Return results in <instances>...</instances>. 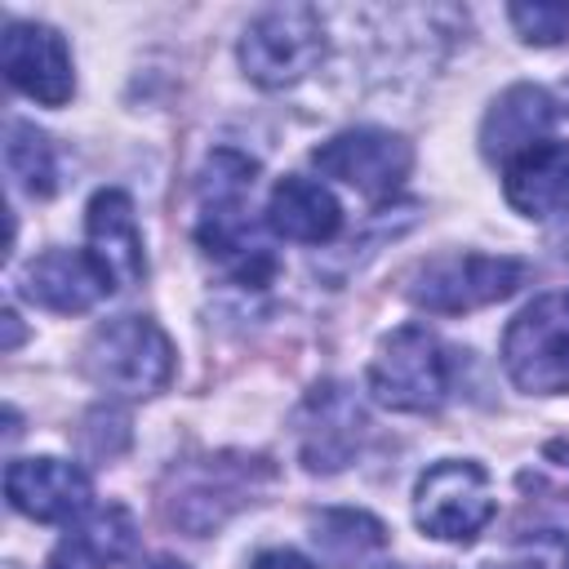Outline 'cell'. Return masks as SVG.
<instances>
[{"label": "cell", "instance_id": "obj_1", "mask_svg": "<svg viewBox=\"0 0 569 569\" xmlns=\"http://www.w3.org/2000/svg\"><path fill=\"white\" fill-rule=\"evenodd\" d=\"M253 178H258V164L231 147H218L204 160L196 182V240L231 276L262 289L276 276V253L262 227L249 218Z\"/></svg>", "mask_w": 569, "mask_h": 569}, {"label": "cell", "instance_id": "obj_2", "mask_svg": "<svg viewBox=\"0 0 569 569\" xmlns=\"http://www.w3.org/2000/svg\"><path fill=\"white\" fill-rule=\"evenodd\" d=\"M80 369L107 396L142 400L169 387L173 378V342L151 316H116L98 325L80 351Z\"/></svg>", "mask_w": 569, "mask_h": 569}, {"label": "cell", "instance_id": "obj_3", "mask_svg": "<svg viewBox=\"0 0 569 569\" xmlns=\"http://www.w3.org/2000/svg\"><path fill=\"white\" fill-rule=\"evenodd\" d=\"M369 391L396 413H436L453 391V351L427 325H400L378 342Z\"/></svg>", "mask_w": 569, "mask_h": 569}, {"label": "cell", "instance_id": "obj_4", "mask_svg": "<svg viewBox=\"0 0 569 569\" xmlns=\"http://www.w3.org/2000/svg\"><path fill=\"white\" fill-rule=\"evenodd\" d=\"M502 369L529 396L569 391V289L533 298L502 333Z\"/></svg>", "mask_w": 569, "mask_h": 569}, {"label": "cell", "instance_id": "obj_5", "mask_svg": "<svg viewBox=\"0 0 569 569\" xmlns=\"http://www.w3.org/2000/svg\"><path fill=\"white\" fill-rule=\"evenodd\" d=\"M325 58V22L311 4L262 9L240 36V67L262 89H289Z\"/></svg>", "mask_w": 569, "mask_h": 569}, {"label": "cell", "instance_id": "obj_6", "mask_svg": "<svg viewBox=\"0 0 569 569\" xmlns=\"http://www.w3.org/2000/svg\"><path fill=\"white\" fill-rule=\"evenodd\" d=\"M525 262L520 258H507V253H440V258H427L405 293L436 311V316H462V311H476V307H489V302H502L511 298L520 284H525Z\"/></svg>", "mask_w": 569, "mask_h": 569}, {"label": "cell", "instance_id": "obj_7", "mask_svg": "<svg viewBox=\"0 0 569 569\" xmlns=\"http://www.w3.org/2000/svg\"><path fill=\"white\" fill-rule=\"evenodd\" d=\"M498 516L489 476L471 458H440L413 485V520L440 542H471Z\"/></svg>", "mask_w": 569, "mask_h": 569}, {"label": "cell", "instance_id": "obj_8", "mask_svg": "<svg viewBox=\"0 0 569 569\" xmlns=\"http://www.w3.org/2000/svg\"><path fill=\"white\" fill-rule=\"evenodd\" d=\"M267 476H271V467L262 458H236V453L200 458L182 471L178 493L169 498V516L191 533H209L236 507H244L253 498L258 480H267Z\"/></svg>", "mask_w": 569, "mask_h": 569}, {"label": "cell", "instance_id": "obj_9", "mask_svg": "<svg viewBox=\"0 0 569 569\" xmlns=\"http://www.w3.org/2000/svg\"><path fill=\"white\" fill-rule=\"evenodd\" d=\"M311 164L325 178H338V182L356 187L360 196L378 200V196L400 191V182L409 178L413 151L391 129H347V133H333L329 142H320L311 151Z\"/></svg>", "mask_w": 569, "mask_h": 569}, {"label": "cell", "instance_id": "obj_10", "mask_svg": "<svg viewBox=\"0 0 569 569\" xmlns=\"http://www.w3.org/2000/svg\"><path fill=\"white\" fill-rule=\"evenodd\" d=\"M0 62H4V80L18 93H27L31 102H44V107L71 102V89H76L71 49L53 27L9 22L4 40H0Z\"/></svg>", "mask_w": 569, "mask_h": 569}, {"label": "cell", "instance_id": "obj_11", "mask_svg": "<svg viewBox=\"0 0 569 569\" xmlns=\"http://www.w3.org/2000/svg\"><path fill=\"white\" fill-rule=\"evenodd\" d=\"M4 498L31 520H76L89 511L93 485L76 462L62 458H13L4 467Z\"/></svg>", "mask_w": 569, "mask_h": 569}, {"label": "cell", "instance_id": "obj_12", "mask_svg": "<svg viewBox=\"0 0 569 569\" xmlns=\"http://www.w3.org/2000/svg\"><path fill=\"white\" fill-rule=\"evenodd\" d=\"M84 236H89V258L107 276L111 293L129 289L147 276V253H142V231L133 218V200L120 187H102L89 209H84Z\"/></svg>", "mask_w": 569, "mask_h": 569}, {"label": "cell", "instance_id": "obj_13", "mask_svg": "<svg viewBox=\"0 0 569 569\" xmlns=\"http://www.w3.org/2000/svg\"><path fill=\"white\" fill-rule=\"evenodd\" d=\"M298 436H302V462L311 471H338V467H347V458L356 453V445L365 436V413L347 387L325 382L307 396Z\"/></svg>", "mask_w": 569, "mask_h": 569}, {"label": "cell", "instance_id": "obj_14", "mask_svg": "<svg viewBox=\"0 0 569 569\" xmlns=\"http://www.w3.org/2000/svg\"><path fill=\"white\" fill-rule=\"evenodd\" d=\"M507 204L525 218H569V142H533L502 164Z\"/></svg>", "mask_w": 569, "mask_h": 569}, {"label": "cell", "instance_id": "obj_15", "mask_svg": "<svg viewBox=\"0 0 569 569\" xmlns=\"http://www.w3.org/2000/svg\"><path fill=\"white\" fill-rule=\"evenodd\" d=\"M560 107L556 93L538 89V84H511L493 98L485 124H480V151L498 164L516 160L520 151H529L533 142H542V133L556 124Z\"/></svg>", "mask_w": 569, "mask_h": 569}, {"label": "cell", "instance_id": "obj_16", "mask_svg": "<svg viewBox=\"0 0 569 569\" xmlns=\"http://www.w3.org/2000/svg\"><path fill=\"white\" fill-rule=\"evenodd\" d=\"M22 298H31L36 307H49L58 316H76V311H89L98 298L111 293L107 276L98 271V262L80 249H49L40 253L27 271H22Z\"/></svg>", "mask_w": 569, "mask_h": 569}, {"label": "cell", "instance_id": "obj_17", "mask_svg": "<svg viewBox=\"0 0 569 569\" xmlns=\"http://www.w3.org/2000/svg\"><path fill=\"white\" fill-rule=\"evenodd\" d=\"M267 231L293 244H329L342 227V209L333 200V191L316 178L289 173L271 187L267 196V213H262Z\"/></svg>", "mask_w": 569, "mask_h": 569}, {"label": "cell", "instance_id": "obj_18", "mask_svg": "<svg viewBox=\"0 0 569 569\" xmlns=\"http://www.w3.org/2000/svg\"><path fill=\"white\" fill-rule=\"evenodd\" d=\"M133 542H138V520L129 507H120V502L89 507L58 538L49 569H107V565L124 560L133 551Z\"/></svg>", "mask_w": 569, "mask_h": 569}, {"label": "cell", "instance_id": "obj_19", "mask_svg": "<svg viewBox=\"0 0 569 569\" xmlns=\"http://www.w3.org/2000/svg\"><path fill=\"white\" fill-rule=\"evenodd\" d=\"M4 164H9V178L27 191V196H53L58 187V156H53V142L27 124V120H9L4 129Z\"/></svg>", "mask_w": 569, "mask_h": 569}, {"label": "cell", "instance_id": "obj_20", "mask_svg": "<svg viewBox=\"0 0 569 569\" xmlns=\"http://www.w3.org/2000/svg\"><path fill=\"white\" fill-rule=\"evenodd\" d=\"M311 538L320 542V551L329 560H356L365 551H378L387 542V529L373 516H365V511H325L316 520Z\"/></svg>", "mask_w": 569, "mask_h": 569}, {"label": "cell", "instance_id": "obj_21", "mask_svg": "<svg viewBox=\"0 0 569 569\" xmlns=\"http://www.w3.org/2000/svg\"><path fill=\"white\" fill-rule=\"evenodd\" d=\"M507 18L516 22L520 40H529V44L569 40V4H511Z\"/></svg>", "mask_w": 569, "mask_h": 569}, {"label": "cell", "instance_id": "obj_22", "mask_svg": "<svg viewBox=\"0 0 569 569\" xmlns=\"http://www.w3.org/2000/svg\"><path fill=\"white\" fill-rule=\"evenodd\" d=\"M253 569H316L302 551H289V547H276V551H262L253 560Z\"/></svg>", "mask_w": 569, "mask_h": 569}, {"label": "cell", "instance_id": "obj_23", "mask_svg": "<svg viewBox=\"0 0 569 569\" xmlns=\"http://www.w3.org/2000/svg\"><path fill=\"white\" fill-rule=\"evenodd\" d=\"M138 569H187L182 560H173V556H156V560H142Z\"/></svg>", "mask_w": 569, "mask_h": 569}, {"label": "cell", "instance_id": "obj_24", "mask_svg": "<svg viewBox=\"0 0 569 569\" xmlns=\"http://www.w3.org/2000/svg\"><path fill=\"white\" fill-rule=\"evenodd\" d=\"M485 569H547L542 560H511V565H485Z\"/></svg>", "mask_w": 569, "mask_h": 569}, {"label": "cell", "instance_id": "obj_25", "mask_svg": "<svg viewBox=\"0 0 569 569\" xmlns=\"http://www.w3.org/2000/svg\"><path fill=\"white\" fill-rule=\"evenodd\" d=\"M547 458H565V467H569V440H556V445H547Z\"/></svg>", "mask_w": 569, "mask_h": 569}, {"label": "cell", "instance_id": "obj_26", "mask_svg": "<svg viewBox=\"0 0 569 569\" xmlns=\"http://www.w3.org/2000/svg\"><path fill=\"white\" fill-rule=\"evenodd\" d=\"M560 93H565V98H556V107H560V116H565V111H569V84H565Z\"/></svg>", "mask_w": 569, "mask_h": 569}, {"label": "cell", "instance_id": "obj_27", "mask_svg": "<svg viewBox=\"0 0 569 569\" xmlns=\"http://www.w3.org/2000/svg\"><path fill=\"white\" fill-rule=\"evenodd\" d=\"M565 569H569V547H565Z\"/></svg>", "mask_w": 569, "mask_h": 569}]
</instances>
